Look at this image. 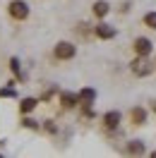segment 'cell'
<instances>
[{"instance_id":"14","label":"cell","mask_w":156,"mask_h":158,"mask_svg":"<svg viewBox=\"0 0 156 158\" xmlns=\"http://www.w3.org/2000/svg\"><path fill=\"white\" fill-rule=\"evenodd\" d=\"M10 69L17 74V77H22V74H20V60H17V58H12V60H10Z\"/></svg>"},{"instance_id":"10","label":"cell","mask_w":156,"mask_h":158,"mask_svg":"<svg viewBox=\"0 0 156 158\" xmlns=\"http://www.w3.org/2000/svg\"><path fill=\"white\" fill-rule=\"evenodd\" d=\"M91 12L96 15L98 19H103V17H108V12H110V5H108L106 0H96L94 7H91Z\"/></svg>"},{"instance_id":"3","label":"cell","mask_w":156,"mask_h":158,"mask_svg":"<svg viewBox=\"0 0 156 158\" xmlns=\"http://www.w3.org/2000/svg\"><path fill=\"white\" fill-rule=\"evenodd\" d=\"M7 12H10V17H12V19L24 22L27 17H29V5H27L24 0H12L10 5H7Z\"/></svg>"},{"instance_id":"7","label":"cell","mask_w":156,"mask_h":158,"mask_svg":"<svg viewBox=\"0 0 156 158\" xmlns=\"http://www.w3.org/2000/svg\"><path fill=\"white\" fill-rule=\"evenodd\" d=\"M120 120H123V115L118 113V110H108L106 115H103V127L106 129H118V125H120Z\"/></svg>"},{"instance_id":"11","label":"cell","mask_w":156,"mask_h":158,"mask_svg":"<svg viewBox=\"0 0 156 158\" xmlns=\"http://www.w3.org/2000/svg\"><path fill=\"white\" fill-rule=\"evenodd\" d=\"M77 98H79V103H82V106H91V103H94V98H96V91L87 86V89H82V91L77 94Z\"/></svg>"},{"instance_id":"15","label":"cell","mask_w":156,"mask_h":158,"mask_svg":"<svg viewBox=\"0 0 156 158\" xmlns=\"http://www.w3.org/2000/svg\"><path fill=\"white\" fill-rule=\"evenodd\" d=\"M22 125H24V127H31V129L39 127V125H36V120H31V118H24V120H22Z\"/></svg>"},{"instance_id":"8","label":"cell","mask_w":156,"mask_h":158,"mask_svg":"<svg viewBox=\"0 0 156 158\" xmlns=\"http://www.w3.org/2000/svg\"><path fill=\"white\" fill-rule=\"evenodd\" d=\"M94 34H96V39L108 41V39H113V36H115V29H113V27H108L106 22H101V24L94 27Z\"/></svg>"},{"instance_id":"1","label":"cell","mask_w":156,"mask_h":158,"mask_svg":"<svg viewBox=\"0 0 156 158\" xmlns=\"http://www.w3.org/2000/svg\"><path fill=\"white\" fill-rule=\"evenodd\" d=\"M75 55H77V48L70 41H58L55 48H53V58L55 60H72Z\"/></svg>"},{"instance_id":"5","label":"cell","mask_w":156,"mask_h":158,"mask_svg":"<svg viewBox=\"0 0 156 158\" xmlns=\"http://www.w3.org/2000/svg\"><path fill=\"white\" fill-rule=\"evenodd\" d=\"M130 122H132L135 127H142V125H146V108H142V106H135V108L130 110Z\"/></svg>"},{"instance_id":"12","label":"cell","mask_w":156,"mask_h":158,"mask_svg":"<svg viewBox=\"0 0 156 158\" xmlns=\"http://www.w3.org/2000/svg\"><path fill=\"white\" fill-rule=\"evenodd\" d=\"M39 106V101L36 98H22V103H20V113L22 115H29V113H34V108Z\"/></svg>"},{"instance_id":"16","label":"cell","mask_w":156,"mask_h":158,"mask_svg":"<svg viewBox=\"0 0 156 158\" xmlns=\"http://www.w3.org/2000/svg\"><path fill=\"white\" fill-rule=\"evenodd\" d=\"M0 96H15V89H0Z\"/></svg>"},{"instance_id":"4","label":"cell","mask_w":156,"mask_h":158,"mask_svg":"<svg viewBox=\"0 0 156 158\" xmlns=\"http://www.w3.org/2000/svg\"><path fill=\"white\" fill-rule=\"evenodd\" d=\"M132 50H135V55H144V58H149L151 50H154V43L146 39V36H139V39H135V43H132Z\"/></svg>"},{"instance_id":"13","label":"cell","mask_w":156,"mask_h":158,"mask_svg":"<svg viewBox=\"0 0 156 158\" xmlns=\"http://www.w3.org/2000/svg\"><path fill=\"white\" fill-rule=\"evenodd\" d=\"M142 22H144L149 29H154L156 31V10H151V12H146L144 17H142Z\"/></svg>"},{"instance_id":"17","label":"cell","mask_w":156,"mask_h":158,"mask_svg":"<svg viewBox=\"0 0 156 158\" xmlns=\"http://www.w3.org/2000/svg\"><path fill=\"white\" fill-rule=\"evenodd\" d=\"M151 110H154V113H156V98L151 101Z\"/></svg>"},{"instance_id":"9","label":"cell","mask_w":156,"mask_h":158,"mask_svg":"<svg viewBox=\"0 0 156 158\" xmlns=\"http://www.w3.org/2000/svg\"><path fill=\"white\" fill-rule=\"evenodd\" d=\"M144 151H146V146H144V141H139V139L127 141V146H125V153H127V156H142Z\"/></svg>"},{"instance_id":"6","label":"cell","mask_w":156,"mask_h":158,"mask_svg":"<svg viewBox=\"0 0 156 158\" xmlns=\"http://www.w3.org/2000/svg\"><path fill=\"white\" fill-rule=\"evenodd\" d=\"M60 106L65 110H72V108H77L79 106V98H77V94H72V91H60Z\"/></svg>"},{"instance_id":"2","label":"cell","mask_w":156,"mask_h":158,"mask_svg":"<svg viewBox=\"0 0 156 158\" xmlns=\"http://www.w3.org/2000/svg\"><path fill=\"white\" fill-rule=\"evenodd\" d=\"M151 65H149V60L144 58V55H137L132 62H130V72L135 74V77H149L151 74Z\"/></svg>"}]
</instances>
